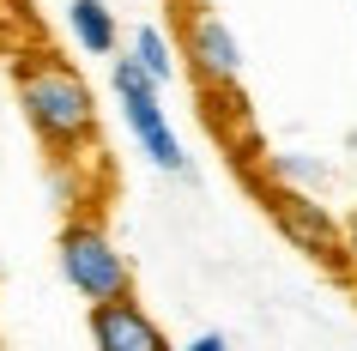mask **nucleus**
Segmentation results:
<instances>
[{"label": "nucleus", "mask_w": 357, "mask_h": 351, "mask_svg": "<svg viewBox=\"0 0 357 351\" xmlns=\"http://www.w3.org/2000/svg\"><path fill=\"white\" fill-rule=\"evenodd\" d=\"M13 85H19V110L31 121V133L55 158H79V151L97 146V97H91V85H85V73L73 61L49 55V49L19 55Z\"/></svg>", "instance_id": "1"}, {"label": "nucleus", "mask_w": 357, "mask_h": 351, "mask_svg": "<svg viewBox=\"0 0 357 351\" xmlns=\"http://www.w3.org/2000/svg\"><path fill=\"white\" fill-rule=\"evenodd\" d=\"M55 260H61V278H67L85 303H103V297L133 291V267H128L121 242L109 237V224L97 218V212H73V218L61 224Z\"/></svg>", "instance_id": "2"}, {"label": "nucleus", "mask_w": 357, "mask_h": 351, "mask_svg": "<svg viewBox=\"0 0 357 351\" xmlns=\"http://www.w3.org/2000/svg\"><path fill=\"white\" fill-rule=\"evenodd\" d=\"M176 61H188L206 97H236L243 85V43L206 0H176Z\"/></svg>", "instance_id": "3"}, {"label": "nucleus", "mask_w": 357, "mask_h": 351, "mask_svg": "<svg viewBox=\"0 0 357 351\" xmlns=\"http://www.w3.org/2000/svg\"><path fill=\"white\" fill-rule=\"evenodd\" d=\"M109 91H115V103H121V121H128V133L139 140V151H146L158 170H169V176H188V151H182V140H176V128H169V115H164V85H158L133 55H121L109 67Z\"/></svg>", "instance_id": "4"}, {"label": "nucleus", "mask_w": 357, "mask_h": 351, "mask_svg": "<svg viewBox=\"0 0 357 351\" xmlns=\"http://www.w3.org/2000/svg\"><path fill=\"white\" fill-rule=\"evenodd\" d=\"M266 212H273L279 237L291 242L297 255H309V260H321V267H333V273H339V218L309 194V188L266 182Z\"/></svg>", "instance_id": "5"}, {"label": "nucleus", "mask_w": 357, "mask_h": 351, "mask_svg": "<svg viewBox=\"0 0 357 351\" xmlns=\"http://www.w3.org/2000/svg\"><path fill=\"white\" fill-rule=\"evenodd\" d=\"M85 333H91L97 351H164V327L146 315V303H133V291L121 297H103V303H91V315H85Z\"/></svg>", "instance_id": "6"}, {"label": "nucleus", "mask_w": 357, "mask_h": 351, "mask_svg": "<svg viewBox=\"0 0 357 351\" xmlns=\"http://www.w3.org/2000/svg\"><path fill=\"white\" fill-rule=\"evenodd\" d=\"M67 37L79 43V55L109 61L121 49V24H115L109 0H67Z\"/></svg>", "instance_id": "7"}, {"label": "nucleus", "mask_w": 357, "mask_h": 351, "mask_svg": "<svg viewBox=\"0 0 357 351\" xmlns=\"http://www.w3.org/2000/svg\"><path fill=\"white\" fill-rule=\"evenodd\" d=\"M128 55L139 61L158 85H169V79H176V43H169L158 24H139V31H133V37H128Z\"/></svg>", "instance_id": "8"}, {"label": "nucleus", "mask_w": 357, "mask_h": 351, "mask_svg": "<svg viewBox=\"0 0 357 351\" xmlns=\"http://www.w3.org/2000/svg\"><path fill=\"white\" fill-rule=\"evenodd\" d=\"M266 182H279V188H309V194H315V188L327 182V170L309 164L303 151H279V158L266 164Z\"/></svg>", "instance_id": "9"}, {"label": "nucleus", "mask_w": 357, "mask_h": 351, "mask_svg": "<svg viewBox=\"0 0 357 351\" xmlns=\"http://www.w3.org/2000/svg\"><path fill=\"white\" fill-rule=\"evenodd\" d=\"M339 273H345V278L357 285V212H351L345 224H339Z\"/></svg>", "instance_id": "10"}, {"label": "nucleus", "mask_w": 357, "mask_h": 351, "mask_svg": "<svg viewBox=\"0 0 357 351\" xmlns=\"http://www.w3.org/2000/svg\"><path fill=\"white\" fill-rule=\"evenodd\" d=\"M225 345H230L225 333H194V339H188V351H225Z\"/></svg>", "instance_id": "11"}]
</instances>
